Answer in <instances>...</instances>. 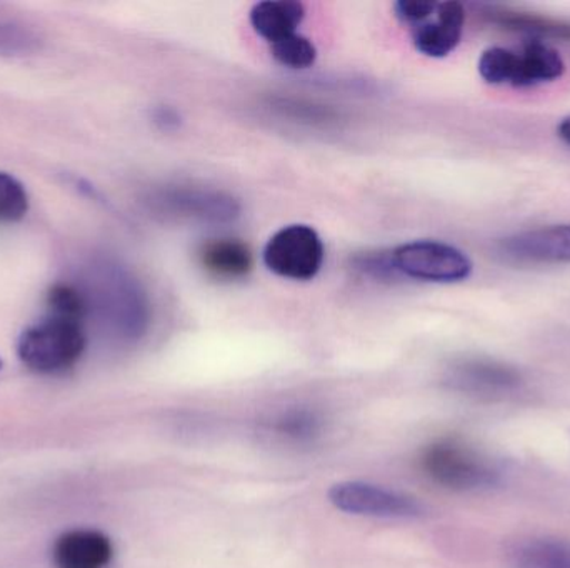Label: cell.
I'll return each instance as SVG.
<instances>
[{
  "instance_id": "24",
  "label": "cell",
  "mask_w": 570,
  "mask_h": 568,
  "mask_svg": "<svg viewBox=\"0 0 570 568\" xmlns=\"http://www.w3.org/2000/svg\"><path fill=\"white\" fill-rule=\"evenodd\" d=\"M559 137L570 147V117H566L558 127Z\"/></svg>"
},
{
  "instance_id": "17",
  "label": "cell",
  "mask_w": 570,
  "mask_h": 568,
  "mask_svg": "<svg viewBox=\"0 0 570 568\" xmlns=\"http://www.w3.org/2000/svg\"><path fill=\"white\" fill-rule=\"evenodd\" d=\"M42 39L36 30L17 22H0V57H27L39 52Z\"/></svg>"
},
{
  "instance_id": "21",
  "label": "cell",
  "mask_w": 570,
  "mask_h": 568,
  "mask_svg": "<svg viewBox=\"0 0 570 568\" xmlns=\"http://www.w3.org/2000/svg\"><path fill=\"white\" fill-rule=\"evenodd\" d=\"M273 57L281 66L288 69H308L317 60V49L307 37L301 33L285 37L279 42L273 43Z\"/></svg>"
},
{
  "instance_id": "11",
  "label": "cell",
  "mask_w": 570,
  "mask_h": 568,
  "mask_svg": "<svg viewBox=\"0 0 570 568\" xmlns=\"http://www.w3.org/2000/svg\"><path fill=\"white\" fill-rule=\"evenodd\" d=\"M200 267L209 276L223 280L244 279L253 272L254 253L237 239H210L197 250Z\"/></svg>"
},
{
  "instance_id": "22",
  "label": "cell",
  "mask_w": 570,
  "mask_h": 568,
  "mask_svg": "<svg viewBox=\"0 0 570 568\" xmlns=\"http://www.w3.org/2000/svg\"><path fill=\"white\" fill-rule=\"evenodd\" d=\"M435 9H438V2H431V0H401L394 3L395 17L412 27L431 19Z\"/></svg>"
},
{
  "instance_id": "4",
  "label": "cell",
  "mask_w": 570,
  "mask_h": 568,
  "mask_svg": "<svg viewBox=\"0 0 570 568\" xmlns=\"http://www.w3.org/2000/svg\"><path fill=\"white\" fill-rule=\"evenodd\" d=\"M325 250L321 236L304 223H292L277 230L264 247L267 269L291 280H312L321 272Z\"/></svg>"
},
{
  "instance_id": "18",
  "label": "cell",
  "mask_w": 570,
  "mask_h": 568,
  "mask_svg": "<svg viewBox=\"0 0 570 568\" xmlns=\"http://www.w3.org/2000/svg\"><path fill=\"white\" fill-rule=\"evenodd\" d=\"M518 52L504 47H491L479 59V73L492 86H512Z\"/></svg>"
},
{
  "instance_id": "2",
  "label": "cell",
  "mask_w": 570,
  "mask_h": 568,
  "mask_svg": "<svg viewBox=\"0 0 570 568\" xmlns=\"http://www.w3.org/2000/svg\"><path fill=\"white\" fill-rule=\"evenodd\" d=\"M421 467L438 486L455 492L491 489L499 482L498 467L489 457L459 440H438L425 447Z\"/></svg>"
},
{
  "instance_id": "3",
  "label": "cell",
  "mask_w": 570,
  "mask_h": 568,
  "mask_svg": "<svg viewBox=\"0 0 570 568\" xmlns=\"http://www.w3.org/2000/svg\"><path fill=\"white\" fill-rule=\"evenodd\" d=\"M392 262L402 276L424 282H462L474 269L468 253L438 240L402 243L392 252Z\"/></svg>"
},
{
  "instance_id": "5",
  "label": "cell",
  "mask_w": 570,
  "mask_h": 568,
  "mask_svg": "<svg viewBox=\"0 0 570 568\" xmlns=\"http://www.w3.org/2000/svg\"><path fill=\"white\" fill-rule=\"evenodd\" d=\"M335 509L375 519H421L425 507L415 497L367 482H341L328 490Z\"/></svg>"
},
{
  "instance_id": "12",
  "label": "cell",
  "mask_w": 570,
  "mask_h": 568,
  "mask_svg": "<svg viewBox=\"0 0 570 568\" xmlns=\"http://www.w3.org/2000/svg\"><path fill=\"white\" fill-rule=\"evenodd\" d=\"M482 16L494 26L511 32L524 33L531 37V40H570V22L554 17L504 6H488Z\"/></svg>"
},
{
  "instance_id": "19",
  "label": "cell",
  "mask_w": 570,
  "mask_h": 568,
  "mask_svg": "<svg viewBox=\"0 0 570 568\" xmlns=\"http://www.w3.org/2000/svg\"><path fill=\"white\" fill-rule=\"evenodd\" d=\"M47 309H49V313L83 322L89 313V299L76 286L56 283L47 293Z\"/></svg>"
},
{
  "instance_id": "13",
  "label": "cell",
  "mask_w": 570,
  "mask_h": 568,
  "mask_svg": "<svg viewBox=\"0 0 570 568\" xmlns=\"http://www.w3.org/2000/svg\"><path fill=\"white\" fill-rule=\"evenodd\" d=\"M566 72V62L558 50L541 40L525 43L515 59V73L512 87H534L554 82Z\"/></svg>"
},
{
  "instance_id": "23",
  "label": "cell",
  "mask_w": 570,
  "mask_h": 568,
  "mask_svg": "<svg viewBox=\"0 0 570 568\" xmlns=\"http://www.w3.org/2000/svg\"><path fill=\"white\" fill-rule=\"evenodd\" d=\"M156 122L160 123L164 129H173V127L179 126V117H177V113L174 112V110L163 107V109H159L156 112Z\"/></svg>"
},
{
  "instance_id": "14",
  "label": "cell",
  "mask_w": 570,
  "mask_h": 568,
  "mask_svg": "<svg viewBox=\"0 0 570 568\" xmlns=\"http://www.w3.org/2000/svg\"><path fill=\"white\" fill-rule=\"evenodd\" d=\"M304 17L305 7L294 0H266L256 3L250 10L254 30L271 46L294 36Z\"/></svg>"
},
{
  "instance_id": "16",
  "label": "cell",
  "mask_w": 570,
  "mask_h": 568,
  "mask_svg": "<svg viewBox=\"0 0 570 568\" xmlns=\"http://www.w3.org/2000/svg\"><path fill=\"white\" fill-rule=\"evenodd\" d=\"M324 419L311 409H291L277 413L271 422V430L277 439L288 444L314 442L321 437Z\"/></svg>"
},
{
  "instance_id": "6",
  "label": "cell",
  "mask_w": 570,
  "mask_h": 568,
  "mask_svg": "<svg viewBox=\"0 0 570 568\" xmlns=\"http://www.w3.org/2000/svg\"><path fill=\"white\" fill-rule=\"evenodd\" d=\"M445 383L468 396L499 397L515 392L522 386V376L509 363L474 357L452 363L445 372Z\"/></svg>"
},
{
  "instance_id": "25",
  "label": "cell",
  "mask_w": 570,
  "mask_h": 568,
  "mask_svg": "<svg viewBox=\"0 0 570 568\" xmlns=\"http://www.w3.org/2000/svg\"><path fill=\"white\" fill-rule=\"evenodd\" d=\"M2 366H3L2 359H0V370H2Z\"/></svg>"
},
{
  "instance_id": "9",
  "label": "cell",
  "mask_w": 570,
  "mask_h": 568,
  "mask_svg": "<svg viewBox=\"0 0 570 568\" xmlns=\"http://www.w3.org/2000/svg\"><path fill=\"white\" fill-rule=\"evenodd\" d=\"M112 559V542L100 530H69L57 537L52 547L56 568H107Z\"/></svg>"
},
{
  "instance_id": "20",
  "label": "cell",
  "mask_w": 570,
  "mask_h": 568,
  "mask_svg": "<svg viewBox=\"0 0 570 568\" xmlns=\"http://www.w3.org/2000/svg\"><path fill=\"white\" fill-rule=\"evenodd\" d=\"M29 207V193L23 183L10 173L0 172V222H20Z\"/></svg>"
},
{
  "instance_id": "15",
  "label": "cell",
  "mask_w": 570,
  "mask_h": 568,
  "mask_svg": "<svg viewBox=\"0 0 570 568\" xmlns=\"http://www.w3.org/2000/svg\"><path fill=\"white\" fill-rule=\"evenodd\" d=\"M509 562L514 568H570L568 540L532 537L509 547Z\"/></svg>"
},
{
  "instance_id": "1",
  "label": "cell",
  "mask_w": 570,
  "mask_h": 568,
  "mask_svg": "<svg viewBox=\"0 0 570 568\" xmlns=\"http://www.w3.org/2000/svg\"><path fill=\"white\" fill-rule=\"evenodd\" d=\"M87 336L82 320L47 312L27 327L17 340L20 362L42 376H56L72 369L86 352Z\"/></svg>"
},
{
  "instance_id": "7",
  "label": "cell",
  "mask_w": 570,
  "mask_h": 568,
  "mask_svg": "<svg viewBox=\"0 0 570 568\" xmlns=\"http://www.w3.org/2000/svg\"><path fill=\"white\" fill-rule=\"evenodd\" d=\"M498 252L514 263H570V223L512 233L499 240Z\"/></svg>"
},
{
  "instance_id": "10",
  "label": "cell",
  "mask_w": 570,
  "mask_h": 568,
  "mask_svg": "<svg viewBox=\"0 0 570 568\" xmlns=\"http://www.w3.org/2000/svg\"><path fill=\"white\" fill-rule=\"evenodd\" d=\"M159 209L173 216L200 220H230L239 213V206L233 197L200 189H169L154 199Z\"/></svg>"
},
{
  "instance_id": "8",
  "label": "cell",
  "mask_w": 570,
  "mask_h": 568,
  "mask_svg": "<svg viewBox=\"0 0 570 568\" xmlns=\"http://www.w3.org/2000/svg\"><path fill=\"white\" fill-rule=\"evenodd\" d=\"M434 16V20H425L412 27V42L424 56L442 59L461 42L465 9L461 2H441L438 3Z\"/></svg>"
}]
</instances>
